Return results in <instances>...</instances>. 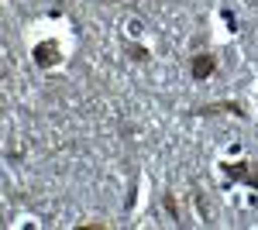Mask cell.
I'll list each match as a JSON object with an SVG mask.
<instances>
[{
    "mask_svg": "<svg viewBox=\"0 0 258 230\" xmlns=\"http://www.w3.org/2000/svg\"><path fill=\"white\" fill-rule=\"evenodd\" d=\"M193 72H197V76H207V72H214V58H210V55H200L197 62H193Z\"/></svg>",
    "mask_w": 258,
    "mask_h": 230,
    "instance_id": "1",
    "label": "cell"
}]
</instances>
